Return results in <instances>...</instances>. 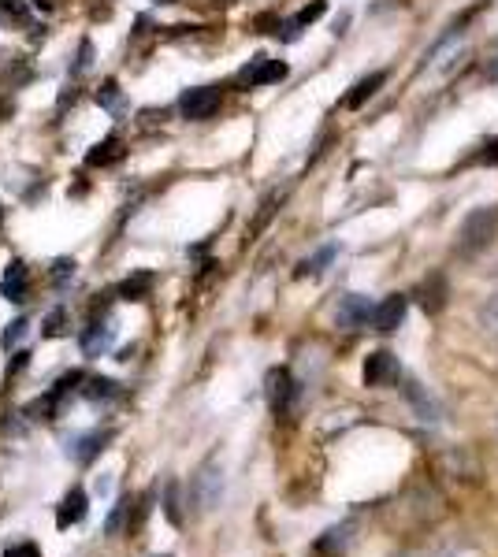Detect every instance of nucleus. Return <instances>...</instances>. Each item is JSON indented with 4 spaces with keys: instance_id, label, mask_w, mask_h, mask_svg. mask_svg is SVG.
Returning a JSON list of instances; mask_svg holds the SVG:
<instances>
[{
    "instance_id": "nucleus-1",
    "label": "nucleus",
    "mask_w": 498,
    "mask_h": 557,
    "mask_svg": "<svg viewBox=\"0 0 498 557\" xmlns=\"http://www.w3.org/2000/svg\"><path fill=\"white\" fill-rule=\"evenodd\" d=\"M495 231H498V208L495 205L472 208L469 216L461 220L458 253H461V257H480V253H484V249L495 242Z\"/></svg>"
},
{
    "instance_id": "nucleus-2",
    "label": "nucleus",
    "mask_w": 498,
    "mask_h": 557,
    "mask_svg": "<svg viewBox=\"0 0 498 557\" xmlns=\"http://www.w3.org/2000/svg\"><path fill=\"white\" fill-rule=\"evenodd\" d=\"M190 502L197 513H212L223 502V465L216 457L197 468V476L190 480Z\"/></svg>"
},
{
    "instance_id": "nucleus-3",
    "label": "nucleus",
    "mask_w": 498,
    "mask_h": 557,
    "mask_svg": "<svg viewBox=\"0 0 498 557\" xmlns=\"http://www.w3.org/2000/svg\"><path fill=\"white\" fill-rule=\"evenodd\" d=\"M216 108H220V90L216 86H194V90H186L179 97V112L190 123H201V119L216 116Z\"/></svg>"
},
{
    "instance_id": "nucleus-4",
    "label": "nucleus",
    "mask_w": 498,
    "mask_h": 557,
    "mask_svg": "<svg viewBox=\"0 0 498 557\" xmlns=\"http://www.w3.org/2000/svg\"><path fill=\"white\" fill-rule=\"evenodd\" d=\"M268 405H272V413L276 416H287L290 413V405H294V398H298V383H294V376H290L287 368H272L268 372Z\"/></svg>"
},
{
    "instance_id": "nucleus-5",
    "label": "nucleus",
    "mask_w": 498,
    "mask_h": 557,
    "mask_svg": "<svg viewBox=\"0 0 498 557\" xmlns=\"http://www.w3.org/2000/svg\"><path fill=\"white\" fill-rule=\"evenodd\" d=\"M283 78H287V64H283V60L253 56V60L242 67L238 82H242V86H272V82H283Z\"/></svg>"
},
{
    "instance_id": "nucleus-6",
    "label": "nucleus",
    "mask_w": 498,
    "mask_h": 557,
    "mask_svg": "<svg viewBox=\"0 0 498 557\" xmlns=\"http://www.w3.org/2000/svg\"><path fill=\"white\" fill-rule=\"evenodd\" d=\"M406 309H409V298L406 294H391V298H383L376 309H372V327L376 331H383V335H391V331H398L402 327V320H406Z\"/></svg>"
},
{
    "instance_id": "nucleus-7",
    "label": "nucleus",
    "mask_w": 498,
    "mask_h": 557,
    "mask_svg": "<svg viewBox=\"0 0 498 557\" xmlns=\"http://www.w3.org/2000/svg\"><path fill=\"white\" fill-rule=\"evenodd\" d=\"M368 316H372V305H368L365 294H346V298L339 301V309H335V320H339V327H346V331L365 327Z\"/></svg>"
},
{
    "instance_id": "nucleus-8",
    "label": "nucleus",
    "mask_w": 498,
    "mask_h": 557,
    "mask_svg": "<svg viewBox=\"0 0 498 557\" xmlns=\"http://www.w3.org/2000/svg\"><path fill=\"white\" fill-rule=\"evenodd\" d=\"M86 513H90L86 491H82V487H71V491L64 494V502L56 506V524H60V528H71V524H79Z\"/></svg>"
},
{
    "instance_id": "nucleus-9",
    "label": "nucleus",
    "mask_w": 498,
    "mask_h": 557,
    "mask_svg": "<svg viewBox=\"0 0 498 557\" xmlns=\"http://www.w3.org/2000/svg\"><path fill=\"white\" fill-rule=\"evenodd\" d=\"M394 376H398V364H394L391 353H387V350L368 353V361H365V387H383V383H391Z\"/></svg>"
},
{
    "instance_id": "nucleus-10",
    "label": "nucleus",
    "mask_w": 498,
    "mask_h": 557,
    "mask_svg": "<svg viewBox=\"0 0 498 557\" xmlns=\"http://www.w3.org/2000/svg\"><path fill=\"white\" fill-rule=\"evenodd\" d=\"M0 298L8 301H23L27 298V264L23 260H12L4 275H0Z\"/></svg>"
},
{
    "instance_id": "nucleus-11",
    "label": "nucleus",
    "mask_w": 498,
    "mask_h": 557,
    "mask_svg": "<svg viewBox=\"0 0 498 557\" xmlns=\"http://www.w3.org/2000/svg\"><path fill=\"white\" fill-rule=\"evenodd\" d=\"M108 442H112V431H93V435H82L79 442H75V461L79 465H90V461H97L101 457V450H105Z\"/></svg>"
},
{
    "instance_id": "nucleus-12",
    "label": "nucleus",
    "mask_w": 498,
    "mask_h": 557,
    "mask_svg": "<svg viewBox=\"0 0 498 557\" xmlns=\"http://www.w3.org/2000/svg\"><path fill=\"white\" fill-rule=\"evenodd\" d=\"M108 342H112V327H108L105 320H93V324L86 327V335H82V353H86V357H101V353L108 350Z\"/></svg>"
},
{
    "instance_id": "nucleus-13",
    "label": "nucleus",
    "mask_w": 498,
    "mask_h": 557,
    "mask_svg": "<svg viewBox=\"0 0 498 557\" xmlns=\"http://www.w3.org/2000/svg\"><path fill=\"white\" fill-rule=\"evenodd\" d=\"M383 82H387V71H372L368 78H361L354 90L346 93V108H361L368 97H376V93H380Z\"/></svg>"
},
{
    "instance_id": "nucleus-14",
    "label": "nucleus",
    "mask_w": 498,
    "mask_h": 557,
    "mask_svg": "<svg viewBox=\"0 0 498 557\" xmlns=\"http://www.w3.org/2000/svg\"><path fill=\"white\" fill-rule=\"evenodd\" d=\"M420 305L428 312H443L446 305V279L443 275H428L424 286H420Z\"/></svg>"
},
{
    "instance_id": "nucleus-15",
    "label": "nucleus",
    "mask_w": 498,
    "mask_h": 557,
    "mask_svg": "<svg viewBox=\"0 0 498 557\" xmlns=\"http://www.w3.org/2000/svg\"><path fill=\"white\" fill-rule=\"evenodd\" d=\"M119 394V383L105 376H93V379H82V398L86 402H108V398H116Z\"/></svg>"
},
{
    "instance_id": "nucleus-16",
    "label": "nucleus",
    "mask_w": 498,
    "mask_h": 557,
    "mask_svg": "<svg viewBox=\"0 0 498 557\" xmlns=\"http://www.w3.org/2000/svg\"><path fill=\"white\" fill-rule=\"evenodd\" d=\"M119 156H123V145L116 138H105L101 145H93L90 153H86V164L90 168H108V164H116Z\"/></svg>"
},
{
    "instance_id": "nucleus-17",
    "label": "nucleus",
    "mask_w": 498,
    "mask_h": 557,
    "mask_svg": "<svg viewBox=\"0 0 498 557\" xmlns=\"http://www.w3.org/2000/svg\"><path fill=\"white\" fill-rule=\"evenodd\" d=\"M149 286H153V275L138 272V275H131V279H123V283L116 286V298H123V301H142L145 294H149Z\"/></svg>"
},
{
    "instance_id": "nucleus-18",
    "label": "nucleus",
    "mask_w": 498,
    "mask_h": 557,
    "mask_svg": "<svg viewBox=\"0 0 498 557\" xmlns=\"http://www.w3.org/2000/svg\"><path fill=\"white\" fill-rule=\"evenodd\" d=\"M0 23L19 30L30 23V4L27 0H0Z\"/></svg>"
},
{
    "instance_id": "nucleus-19",
    "label": "nucleus",
    "mask_w": 498,
    "mask_h": 557,
    "mask_svg": "<svg viewBox=\"0 0 498 557\" xmlns=\"http://www.w3.org/2000/svg\"><path fill=\"white\" fill-rule=\"evenodd\" d=\"M105 532L108 535L131 532V498H119L116 509H112V513H108V520H105Z\"/></svg>"
},
{
    "instance_id": "nucleus-20",
    "label": "nucleus",
    "mask_w": 498,
    "mask_h": 557,
    "mask_svg": "<svg viewBox=\"0 0 498 557\" xmlns=\"http://www.w3.org/2000/svg\"><path fill=\"white\" fill-rule=\"evenodd\" d=\"M164 517L179 528L183 524V491H179V483H168V491H164Z\"/></svg>"
},
{
    "instance_id": "nucleus-21",
    "label": "nucleus",
    "mask_w": 498,
    "mask_h": 557,
    "mask_svg": "<svg viewBox=\"0 0 498 557\" xmlns=\"http://www.w3.org/2000/svg\"><path fill=\"white\" fill-rule=\"evenodd\" d=\"M406 394H409V402L417 405L420 420H439V405H435L432 398H428V394H424V390L417 387V383H409Z\"/></svg>"
},
{
    "instance_id": "nucleus-22",
    "label": "nucleus",
    "mask_w": 498,
    "mask_h": 557,
    "mask_svg": "<svg viewBox=\"0 0 498 557\" xmlns=\"http://www.w3.org/2000/svg\"><path fill=\"white\" fill-rule=\"evenodd\" d=\"M97 104H101V108H108V112H112V116H119V112H123V108H127V97H123V93H119V86H116V82H105V86H101V90H97Z\"/></svg>"
},
{
    "instance_id": "nucleus-23",
    "label": "nucleus",
    "mask_w": 498,
    "mask_h": 557,
    "mask_svg": "<svg viewBox=\"0 0 498 557\" xmlns=\"http://www.w3.org/2000/svg\"><path fill=\"white\" fill-rule=\"evenodd\" d=\"M476 320H480V327H484L487 335L498 338V294L495 298H487L480 309H476Z\"/></svg>"
},
{
    "instance_id": "nucleus-24",
    "label": "nucleus",
    "mask_w": 498,
    "mask_h": 557,
    "mask_svg": "<svg viewBox=\"0 0 498 557\" xmlns=\"http://www.w3.org/2000/svg\"><path fill=\"white\" fill-rule=\"evenodd\" d=\"M331 260H335V246L320 249L313 260H302V264H298V275H320L331 264Z\"/></svg>"
},
{
    "instance_id": "nucleus-25",
    "label": "nucleus",
    "mask_w": 498,
    "mask_h": 557,
    "mask_svg": "<svg viewBox=\"0 0 498 557\" xmlns=\"http://www.w3.org/2000/svg\"><path fill=\"white\" fill-rule=\"evenodd\" d=\"M27 320H23V316H19V320H12V324H8V331H4V335H0V346H4V350H12L15 342H19V338L27 335Z\"/></svg>"
},
{
    "instance_id": "nucleus-26",
    "label": "nucleus",
    "mask_w": 498,
    "mask_h": 557,
    "mask_svg": "<svg viewBox=\"0 0 498 557\" xmlns=\"http://www.w3.org/2000/svg\"><path fill=\"white\" fill-rule=\"evenodd\" d=\"M93 56H97V52H93V41L86 38L79 45V56H75V64H71V75H82L86 67H93Z\"/></svg>"
},
{
    "instance_id": "nucleus-27",
    "label": "nucleus",
    "mask_w": 498,
    "mask_h": 557,
    "mask_svg": "<svg viewBox=\"0 0 498 557\" xmlns=\"http://www.w3.org/2000/svg\"><path fill=\"white\" fill-rule=\"evenodd\" d=\"M45 338H56V335H64L67 331V312L64 309H56V312H49V320H45Z\"/></svg>"
},
{
    "instance_id": "nucleus-28",
    "label": "nucleus",
    "mask_w": 498,
    "mask_h": 557,
    "mask_svg": "<svg viewBox=\"0 0 498 557\" xmlns=\"http://www.w3.org/2000/svg\"><path fill=\"white\" fill-rule=\"evenodd\" d=\"M71 275H75V260H71V257L53 260V279H56V283H67Z\"/></svg>"
},
{
    "instance_id": "nucleus-29",
    "label": "nucleus",
    "mask_w": 498,
    "mask_h": 557,
    "mask_svg": "<svg viewBox=\"0 0 498 557\" xmlns=\"http://www.w3.org/2000/svg\"><path fill=\"white\" fill-rule=\"evenodd\" d=\"M472 160H476V164H498V138L480 145V153L472 156Z\"/></svg>"
},
{
    "instance_id": "nucleus-30",
    "label": "nucleus",
    "mask_w": 498,
    "mask_h": 557,
    "mask_svg": "<svg viewBox=\"0 0 498 557\" xmlns=\"http://www.w3.org/2000/svg\"><path fill=\"white\" fill-rule=\"evenodd\" d=\"M4 557H41V550L34 543H15L4 550Z\"/></svg>"
},
{
    "instance_id": "nucleus-31",
    "label": "nucleus",
    "mask_w": 498,
    "mask_h": 557,
    "mask_svg": "<svg viewBox=\"0 0 498 557\" xmlns=\"http://www.w3.org/2000/svg\"><path fill=\"white\" fill-rule=\"evenodd\" d=\"M27 361H30V353H15V361H12V368H8V372L15 376V372H19V368H23Z\"/></svg>"
},
{
    "instance_id": "nucleus-32",
    "label": "nucleus",
    "mask_w": 498,
    "mask_h": 557,
    "mask_svg": "<svg viewBox=\"0 0 498 557\" xmlns=\"http://www.w3.org/2000/svg\"><path fill=\"white\" fill-rule=\"evenodd\" d=\"M34 8H41V12H53V0H34Z\"/></svg>"
},
{
    "instance_id": "nucleus-33",
    "label": "nucleus",
    "mask_w": 498,
    "mask_h": 557,
    "mask_svg": "<svg viewBox=\"0 0 498 557\" xmlns=\"http://www.w3.org/2000/svg\"><path fill=\"white\" fill-rule=\"evenodd\" d=\"M157 4H175V0H157Z\"/></svg>"
},
{
    "instance_id": "nucleus-34",
    "label": "nucleus",
    "mask_w": 498,
    "mask_h": 557,
    "mask_svg": "<svg viewBox=\"0 0 498 557\" xmlns=\"http://www.w3.org/2000/svg\"><path fill=\"white\" fill-rule=\"evenodd\" d=\"M160 557H168V554H160Z\"/></svg>"
}]
</instances>
